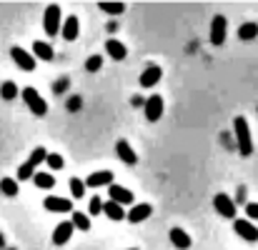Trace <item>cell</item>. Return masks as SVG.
I'll return each instance as SVG.
<instances>
[{
    "instance_id": "obj_1",
    "label": "cell",
    "mask_w": 258,
    "mask_h": 250,
    "mask_svg": "<svg viewBox=\"0 0 258 250\" xmlns=\"http://www.w3.org/2000/svg\"><path fill=\"white\" fill-rule=\"evenodd\" d=\"M233 133H236V145H238V153L243 158H248L253 153V138H251V128H248V120L243 115H236L233 120Z\"/></svg>"
},
{
    "instance_id": "obj_2",
    "label": "cell",
    "mask_w": 258,
    "mask_h": 250,
    "mask_svg": "<svg viewBox=\"0 0 258 250\" xmlns=\"http://www.w3.org/2000/svg\"><path fill=\"white\" fill-rule=\"evenodd\" d=\"M60 25H63V13H60V5H48L45 13H43V28H45V35L55 38L60 33Z\"/></svg>"
},
{
    "instance_id": "obj_3",
    "label": "cell",
    "mask_w": 258,
    "mask_h": 250,
    "mask_svg": "<svg viewBox=\"0 0 258 250\" xmlns=\"http://www.w3.org/2000/svg\"><path fill=\"white\" fill-rule=\"evenodd\" d=\"M20 95H23V100H25V105L30 108V113H33V115L43 118V115L48 113V103L43 100V95H40L35 88H23V90H20Z\"/></svg>"
},
{
    "instance_id": "obj_4",
    "label": "cell",
    "mask_w": 258,
    "mask_h": 250,
    "mask_svg": "<svg viewBox=\"0 0 258 250\" xmlns=\"http://www.w3.org/2000/svg\"><path fill=\"white\" fill-rule=\"evenodd\" d=\"M213 208H216V213H218L221 218H226V220H233V218H236V200H231V195H226V193H218V195L213 198Z\"/></svg>"
},
{
    "instance_id": "obj_5",
    "label": "cell",
    "mask_w": 258,
    "mask_h": 250,
    "mask_svg": "<svg viewBox=\"0 0 258 250\" xmlns=\"http://www.w3.org/2000/svg\"><path fill=\"white\" fill-rule=\"evenodd\" d=\"M233 230L241 240L246 243H258V228L251 223V220H243V218H236L233 220Z\"/></svg>"
},
{
    "instance_id": "obj_6",
    "label": "cell",
    "mask_w": 258,
    "mask_h": 250,
    "mask_svg": "<svg viewBox=\"0 0 258 250\" xmlns=\"http://www.w3.org/2000/svg\"><path fill=\"white\" fill-rule=\"evenodd\" d=\"M10 58L15 60V65L20 68V70H25V73H30V70H35V55L33 53H28V50H23V48H10Z\"/></svg>"
},
{
    "instance_id": "obj_7",
    "label": "cell",
    "mask_w": 258,
    "mask_h": 250,
    "mask_svg": "<svg viewBox=\"0 0 258 250\" xmlns=\"http://www.w3.org/2000/svg\"><path fill=\"white\" fill-rule=\"evenodd\" d=\"M143 113H146V120H148V123L161 120V115H163V98H161V95H151V98H146Z\"/></svg>"
},
{
    "instance_id": "obj_8",
    "label": "cell",
    "mask_w": 258,
    "mask_h": 250,
    "mask_svg": "<svg viewBox=\"0 0 258 250\" xmlns=\"http://www.w3.org/2000/svg\"><path fill=\"white\" fill-rule=\"evenodd\" d=\"M226 30H228L226 18H223V15H216V18L211 20V43H213L216 48L226 43Z\"/></svg>"
},
{
    "instance_id": "obj_9",
    "label": "cell",
    "mask_w": 258,
    "mask_h": 250,
    "mask_svg": "<svg viewBox=\"0 0 258 250\" xmlns=\"http://www.w3.org/2000/svg\"><path fill=\"white\" fill-rule=\"evenodd\" d=\"M60 35H63V40H68V43L78 40V35H81V20H78L76 15H68V18L63 20V25H60Z\"/></svg>"
},
{
    "instance_id": "obj_10",
    "label": "cell",
    "mask_w": 258,
    "mask_h": 250,
    "mask_svg": "<svg viewBox=\"0 0 258 250\" xmlns=\"http://www.w3.org/2000/svg\"><path fill=\"white\" fill-rule=\"evenodd\" d=\"M108 195H110V200H115V203H120V205H133V203H136L133 193H131L128 188H123V185H115V183L108 185Z\"/></svg>"
},
{
    "instance_id": "obj_11",
    "label": "cell",
    "mask_w": 258,
    "mask_h": 250,
    "mask_svg": "<svg viewBox=\"0 0 258 250\" xmlns=\"http://www.w3.org/2000/svg\"><path fill=\"white\" fill-rule=\"evenodd\" d=\"M153 215V205L151 203H138V205H133L128 213H125V218L131 220V223H143V220H148Z\"/></svg>"
},
{
    "instance_id": "obj_12",
    "label": "cell",
    "mask_w": 258,
    "mask_h": 250,
    "mask_svg": "<svg viewBox=\"0 0 258 250\" xmlns=\"http://www.w3.org/2000/svg\"><path fill=\"white\" fill-rule=\"evenodd\" d=\"M43 205H45V210H50V213H71V210H73V200H68V198H55V195L45 198Z\"/></svg>"
},
{
    "instance_id": "obj_13",
    "label": "cell",
    "mask_w": 258,
    "mask_h": 250,
    "mask_svg": "<svg viewBox=\"0 0 258 250\" xmlns=\"http://www.w3.org/2000/svg\"><path fill=\"white\" fill-rule=\"evenodd\" d=\"M115 155H118L125 165H136V163H138V155H136V150L131 148L128 140H118V143H115Z\"/></svg>"
},
{
    "instance_id": "obj_14",
    "label": "cell",
    "mask_w": 258,
    "mask_h": 250,
    "mask_svg": "<svg viewBox=\"0 0 258 250\" xmlns=\"http://www.w3.org/2000/svg\"><path fill=\"white\" fill-rule=\"evenodd\" d=\"M73 230H76V225L71 223V220H66V223H60L55 230H53V243L55 245H66L68 240H71V235H73Z\"/></svg>"
},
{
    "instance_id": "obj_15",
    "label": "cell",
    "mask_w": 258,
    "mask_h": 250,
    "mask_svg": "<svg viewBox=\"0 0 258 250\" xmlns=\"http://www.w3.org/2000/svg\"><path fill=\"white\" fill-rule=\"evenodd\" d=\"M161 78H163V70H161L158 65H148V68L141 73V78H138V80H141L143 88H156V83H158Z\"/></svg>"
},
{
    "instance_id": "obj_16",
    "label": "cell",
    "mask_w": 258,
    "mask_h": 250,
    "mask_svg": "<svg viewBox=\"0 0 258 250\" xmlns=\"http://www.w3.org/2000/svg\"><path fill=\"white\" fill-rule=\"evenodd\" d=\"M113 173L110 170H95L86 178V188H100V185H110Z\"/></svg>"
},
{
    "instance_id": "obj_17",
    "label": "cell",
    "mask_w": 258,
    "mask_h": 250,
    "mask_svg": "<svg viewBox=\"0 0 258 250\" xmlns=\"http://www.w3.org/2000/svg\"><path fill=\"white\" fill-rule=\"evenodd\" d=\"M105 53L115 60V63H120V60H125V55H128V50H125V45L120 43V40H115V38H110V40H105Z\"/></svg>"
},
{
    "instance_id": "obj_18",
    "label": "cell",
    "mask_w": 258,
    "mask_h": 250,
    "mask_svg": "<svg viewBox=\"0 0 258 250\" xmlns=\"http://www.w3.org/2000/svg\"><path fill=\"white\" fill-rule=\"evenodd\" d=\"M33 55H35V60H45V63H50L55 58L50 43H45V40H35L33 43Z\"/></svg>"
},
{
    "instance_id": "obj_19",
    "label": "cell",
    "mask_w": 258,
    "mask_h": 250,
    "mask_svg": "<svg viewBox=\"0 0 258 250\" xmlns=\"http://www.w3.org/2000/svg\"><path fill=\"white\" fill-rule=\"evenodd\" d=\"M168 238H171V243L175 245L178 250H188L193 245V240H190V235L185 233V230H180V228H173L171 233H168Z\"/></svg>"
},
{
    "instance_id": "obj_20",
    "label": "cell",
    "mask_w": 258,
    "mask_h": 250,
    "mask_svg": "<svg viewBox=\"0 0 258 250\" xmlns=\"http://www.w3.org/2000/svg\"><path fill=\"white\" fill-rule=\"evenodd\" d=\"M103 213L108 215V220H125V210H123V205L120 203H115V200H108V203H103Z\"/></svg>"
},
{
    "instance_id": "obj_21",
    "label": "cell",
    "mask_w": 258,
    "mask_h": 250,
    "mask_svg": "<svg viewBox=\"0 0 258 250\" xmlns=\"http://www.w3.org/2000/svg\"><path fill=\"white\" fill-rule=\"evenodd\" d=\"M258 38V23H243L238 28V40L248 43V40H256Z\"/></svg>"
},
{
    "instance_id": "obj_22",
    "label": "cell",
    "mask_w": 258,
    "mask_h": 250,
    "mask_svg": "<svg viewBox=\"0 0 258 250\" xmlns=\"http://www.w3.org/2000/svg\"><path fill=\"white\" fill-rule=\"evenodd\" d=\"M30 180L35 183V188H43V190H50V188L55 185V178H53L50 173H33Z\"/></svg>"
},
{
    "instance_id": "obj_23",
    "label": "cell",
    "mask_w": 258,
    "mask_h": 250,
    "mask_svg": "<svg viewBox=\"0 0 258 250\" xmlns=\"http://www.w3.org/2000/svg\"><path fill=\"white\" fill-rule=\"evenodd\" d=\"M18 190H20V188H18V180H13V178H3V180H0V193H3V195L15 198Z\"/></svg>"
},
{
    "instance_id": "obj_24",
    "label": "cell",
    "mask_w": 258,
    "mask_h": 250,
    "mask_svg": "<svg viewBox=\"0 0 258 250\" xmlns=\"http://www.w3.org/2000/svg\"><path fill=\"white\" fill-rule=\"evenodd\" d=\"M20 95V90H18V85L13 83V80H5V83L0 85V98L3 100H15Z\"/></svg>"
},
{
    "instance_id": "obj_25",
    "label": "cell",
    "mask_w": 258,
    "mask_h": 250,
    "mask_svg": "<svg viewBox=\"0 0 258 250\" xmlns=\"http://www.w3.org/2000/svg\"><path fill=\"white\" fill-rule=\"evenodd\" d=\"M98 8H100L105 15H120V13H125V5H123V3H105V0H103Z\"/></svg>"
},
{
    "instance_id": "obj_26",
    "label": "cell",
    "mask_w": 258,
    "mask_h": 250,
    "mask_svg": "<svg viewBox=\"0 0 258 250\" xmlns=\"http://www.w3.org/2000/svg\"><path fill=\"white\" fill-rule=\"evenodd\" d=\"M78 230H90V215H86V213H73V220H71Z\"/></svg>"
},
{
    "instance_id": "obj_27",
    "label": "cell",
    "mask_w": 258,
    "mask_h": 250,
    "mask_svg": "<svg viewBox=\"0 0 258 250\" xmlns=\"http://www.w3.org/2000/svg\"><path fill=\"white\" fill-rule=\"evenodd\" d=\"M45 155H48V150L43 148V145H38L33 153H30V158H28V163L35 168V165H40V163H45Z\"/></svg>"
},
{
    "instance_id": "obj_28",
    "label": "cell",
    "mask_w": 258,
    "mask_h": 250,
    "mask_svg": "<svg viewBox=\"0 0 258 250\" xmlns=\"http://www.w3.org/2000/svg\"><path fill=\"white\" fill-rule=\"evenodd\" d=\"M71 193H73V198H83V193H86V180L71 178Z\"/></svg>"
},
{
    "instance_id": "obj_29",
    "label": "cell",
    "mask_w": 258,
    "mask_h": 250,
    "mask_svg": "<svg viewBox=\"0 0 258 250\" xmlns=\"http://www.w3.org/2000/svg\"><path fill=\"white\" fill-rule=\"evenodd\" d=\"M45 163L50 165V170H63V165H66L63 155H58V153H48L45 155Z\"/></svg>"
},
{
    "instance_id": "obj_30",
    "label": "cell",
    "mask_w": 258,
    "mask_h": 250,
    "mask_svg": "<svg viewBox=\"0 0 258 250\" xmlns=\"http://www.w3.org/2000/svg\"><path fill=\"white\" fill-rule=\"evenodd\" d=\"M100 68H103V58H100V55H90V58L86 60V70L88 73H98Z\"/></svg>"
},
{
    "instance_id": "obj_31",
    "label": "cell",
    "mask_w": 258,
    "mask_h": 250,
    "mask_svg": "<svg viewBox=\"0 0 258 250\" xmlns=\"http://www.w3.org/2000/svg\"><path fill=\"white\" fill-rule=\"evenodd\" d=\"M33 173H35V168L25 160L23 165L18 168V180H30V178H33Z\"/></svg>"
},
{
    "instance_id": "obj_32",
    "label": "cell",
    "mask_w": 258,
    "mask_h": 250,
    "mask_svg": "<svg viewBox=\"0 0 258 250\" xmlns=\"http://www.w3.org/2000/svg\"><path fill=\"white\" fill-rule=\"evenodd\" d=\"M88 210H90V215H98V213H103V198H90V203H88Z\"/></svg>"
},
{
    "instance_id": "obj_33",
    "label": "cell",
    "mask_w": 258,
    "mask_h": 250,
    "mask_svg": "<svg viewBox=\"0 0 258 250\" xmlns=\"http://www.w3.org/2000/svg\"><path fill=\"white\" fill-rule=\"evenodd\" d=\"M66 105H68V110H71V113H76V110H81V105H83V100H81L78 95H71Z\"/></svg>"
},
{
    "instance_id": "obj_34",
    "label": "cell",
    "mask_w": 258,
    "mask_h": 250,
    "mask_svg": "<svg viewBox=\"0 0 258 250\" xmlns=\"http://www.w3.org/2000/svg\"><path fill=\"white\" fill-rule=\"evenodd\" d=\"M246 215L248 220H258V203H246Z\"/></svg>"
},
{
    "instance_id": "obj_35",
    "label": "cell",
    "mask_w": 258,
    "mask_h": 250,
    "mask_svg": "<svg viewBox=\"0 0 258 250\" xmlns=\"http://www.w3.org/2000/svg\"><path fill=\"white\" fill-rule=\"evenodd\" d=\"M131 105H133V108H143V105H146V98H141V95H133V98H131Z\"/></svg>"
},
{
    "instance_id": "obj_36",
    "label": "cell",
    "mask_w": 258,
    "mask_h": 250,
    "mask_svg": "<svg viewBox=\"0 0 258 250\" xmlns=\"http://www.w3.org/2000/svg\"><path fill=\"white\" fill-rule=\"evenodd\" d=\"M0 250H5V235H3V230H0Z\"/></svg>"
},
{
    "instance_id": "obj_37",
    "label": "cell",
    "mask_w": 258,
    "mask_h": 250,
    "mask_svg": "<svg viewBox=\"0 0 258 250\" xmlns=\"http://www.w3.org/2000/svg\"><path fill=\"white\" fill-rule=\"evenodd\" d=\"M128 250H138V248H128Z\"/></svg>"
},
{
    "instance_id": "obj_38",
    "label": "cell",
    "mask_w": 258,
    "mask_h": 250,
    "mask_svg": "<svg viewBox=\"0 0 258 250\" xmlns=\"http://www.w3.org/2000/svg\"><path fill=\"white\" fill-rule=\"evenodd\" d=\"M5 250H15V248H5Z\"/></svg>"
}]
</instances>
